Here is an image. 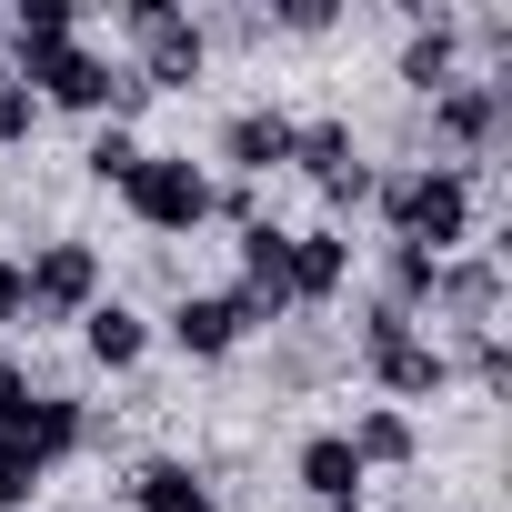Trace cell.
<instances>
[{"label": "cell", "instance_id": "cell-1", "mask_svg": "<svg viewBox=\"0 0 512 512\" xmlns=\"http://www.w3.org/2000/svg\"><path fill=\"white\" fill-rule=\"evenodd\" d=\"M372 211L402 251H432V262H452V251L472 241V171L462 161H412V171H382L372 181Z\"/></svg>", "mask_w": 512, "mask_h": 512}, {"label": "cell", "instance_id": "cell-2", "mask_svg": "<svg viewBox=\"0 0 512 512\" xmlns=\"http://www.w3.org/2000/svg\"><path fill=\"white\" fill-rule=\"evenodd\" d=\"M11 81H31V101L41 111H111V121H131L151 91H141V71L131 61H101V51H41V61H21Z\"/></svg>", "mask_w": 512, "mask_h": 512}, {"label": "cell", "instance_id": "cell-3", "mask_svg": "<svg viewBox=\"0 0 512 512\" xmlns=\"http://www.w3.org/2000/svg\"><path fill=\"white\" fill-rule=\"evenodd\" d=\"M121 31H131V71H141V91H191L201 81V61H211V41H201V21L181 11V0H121Z\"/></svg>", "mask_w": 512, "mask_h": 512}, {"label": "cell", "instance_id": "cell-4", "mask_svg": "<svg viewBox=\"0 0 512 512\" xmlns=\"http://www.w3.org/2000/svg\"><path fill=\"white\" fill-rule=\"evenodd\" d=\"M121 201H131V221H141V231L181 241V231H201V221H211V171H201L191 151H141V171L121 181Z\"/></svg>", "mask_w": 512, "mask_h": 512}, {"label": "cell", "instance_id": "cell-5", "mask_svg": "<svg viewBox=\"0 0 512 512\" xmlns=\"http://www.w3.org/2000/svg\"><path fill=\"white\" fill-rule=\"evenodd\" d=\"M292 171L322 191V211H332V231L372 201V171H362V151H352V121H302L292 131Z\"/></svg>", "mask_w": 512, "mask_h": 512}, {"label": "cell", "instance_id": "cell-6", "mask_svg": "<svg viewBox=\"0 0 512 512\" xmlns=\"http://www.w3.org/2000/svg\"><path fill=\"white\" fill-rule=\"evenodd\" d=\"M91 302H101V251H91V241H41L31 272H21V312H41V322H81Z\"/></svg>", "mask_w": 512, "mask_h": 512}, {"label": "cell", "instance_id": "cell-7", "mask_svg": "<svg viewBox=\"0 0 512 512\" xmlns=\"http://www.w3.org/2000/svg\"><path fill=\"white\" fill-rule=\"evenodd\" d=\"M231 251H241V282H231V292H241L251 332H262V322H292V231H282V221H251Z\"/></svg>", "mask_w": 512, "mask_h": 512}, {"label": "cell", "instance_id": "cell-8", "mask_svg": "<svg viewBox=\"0 0 512 512\" xmlns=\"http://www.w3.org/2000/svg\"><path fill=\"white\" fill-rule=\"evenodd\" d=\"M161 332H171V352H181V362H221V352H241V342H251V312H241V292H181Z\"/></svg>", "mask_w": 512, "mask_h": 512}, {"label": "cell", "instance_id": "cell-9", "mask_svg": "<svg viewBox=\"0 0 512 512\" xmlns=\"http://www.w3.org/2000/svg\"><path fill=\"white\" fill-rule=\"evenodd\" d=\"M292 111H272V101H251V111H231L221 121V161H231V181H272V171H292Z\"/></svg>", "mask_w": 512, "mask_h": 512}, {"label": "cell", "instance_id": "cell-10", "mask_svg": "<svg viewBox=\"0 0 512 512\" xmlns=\"http://www.w3.org/2000/svg\"><path fill=\"white\" fill-rule=\"evenodd\" d=\"M502 121H512V81H452V91H432V131L452 151H492Z\"/></svg>", "mask_w": 512, "mask_h": 512}, {"label": "cell", "instance_id": "cell-11", "mask_svg": "<svg viewBox=\"0 0 512 512\" xmlns=\"http://www.w3.org/2000/svg\"><path fill=\"white\" fill-rule=\"evenodd\" d=\"M362 362H372V382L392 392V412H402V402H432V392L452 382V352H442L432 332H392V342H372Z\"/></svg>", "mask_w": 512, "mask_h": 512}, {"label": "cell", "instance_id": "cell-12", "mask_svg": "<svg viewBox=\"0 0 512 512\" xmlns=\"http://www.w3.org/2000/svg\"><path fill=\"white\" fill-rule=\"evenodd\" d=\"M432 312L462 322V332H492V312H502V262H492V251H472V262L452 251V262L432 272Z\"/></svg>", "mask_w": 512, "mask_h": 512}, {"label": "cell", "instance_id": "cell-13", "mask_svg": "<svg viewBox=\"0 0 512 512\" xmlns=\"http://www.w3.org/2000/svg\"><path fill=\"white\" fill-rule=\"evenodd\" d=\"M342 282H352V241L322 221V231H292V312H322V302H342Z\"/></svg>", "mask_w": 512, "mask_h": 512}, {"label": "cell", "instance_id": "cell-14", "mask_svg": "<svg viewBox=\"0 0 512 512\" xmlns=\"http://www.w3.org/2000/svg\"><path fill=\"white\" fill-rule=\"evenodd\" d=\"M452 81H462V21H452V11H422L412 41H402V91L432 101V91H452Z\"/></svg>", "mask_w": 512, "mask_h": 512}, {"label": "cell", "instance_id": "cell-15", "mask_svg": "<svg viewBox=\"0 0 512 512\" xmlns=\"http://www.w3.org/2000/svg\"><path fill=\"white\" fill-rule=\"evenodd\" d=\"M81 352H91L101 372H131V362L151 352V322H141L131 302H111V292H101V302L81 312Z\"/></svg>", "mask_w": 512, "mask_h": 512}, {"label": "cell", "instance_id": "cell-16", "mask_svg": "<svg viewBox=\"0 0 512 512\" xmlns=\"http://www.w3.org/2000/svg\"><path fill=\"white\" fill-rule=\"evenodd\" d=\"M0 31H11V71H21V61L81 41V0H21V11H0Z\"/></svg>", "mask_w": 512, "mask_h": 512}, {"label": "cell", "instance_id": "cell-17", "mask_svg": "<svg viewBox=\"0 0 512 512\" xmlns=\"http://www.w3.org/2000/svg\"><path fill=\"white\" fill-rule=\"evenodd\" d=\"M342 442H352V462H362V472H402V462L422 452V432H412V412H392V402H372V412H352V432H342Z\"/></svg>", "mask_w": 512, "mask_h": 512}, {"label": "cell", "instance_id": "cell-18", "mask_svg": "<svg viewBox=\"0 0 512 512\" xmlns=\"http://www.w3.org/2000/svg\"><path fill=\"white\" fill-rule=\"evenodd\" d=\"M131 512H221V492H211L191 462H171V452H161V462H141V472H131Z\"/></svg>", "mask_w": 512, "mask_h": 512}, {"label": "cell", "instance_id": "cell-19", "mask_svg": "<svg viewBox=\"0 0 512 512\" xmlns=\"http://www.w3.org/2000/svg\"><path fill=\"white\" fill-rule=\"evenodd\" d=\"M91 432H101V422H91V412H81L71 392H31V412H21V442H31L41 462H61V452H81Z\"/></svg>", "mask_w": 512, "mask_h": 512}, {"label": "cell", "instance_id": "cell-20", "mask_svg": "<svg viewBox=\"0 0 512 512\" xmlns=\"http://www.w3.org/2000/svg\"><path fill=\"white\" fill-rule=\"evenodd\" d=\"M292 472H302V492H312V502H362V462H352V442H342V432H312V442L292 452Z\"/></svg>", "mask_w": 512, "mask_h": 512}, {"label": "cell", "instance_id": "cell-21", "mask_svg": "<svg viewBox=\"0 0 512 512\" xmlns=\"http://www.w3.org/2000/svg\"><path fill=\"white\" fill-rule=\"evenodd\" d=\"M432 272H442L432 251H402V241H392V251H382V302L422 322V312H432Z\"/></svg>", "mask_w": 512, "mask_h": 512}, {"label": "cell", "instance_id": "cell-22", "mask_svg": "<svg viewBox=\"0 0 512 512\" xmlns=\"http://www.w3.org/2000/svg\"><path fill=\"white\" fill-rule=\"evenodd\" d=\"M51 482V462L21 442V432H0V512H31V492Z\"/></svg>", "mask_w": 512, "mask_h": 512}, {"label": "cell", "instance_id": "cell-23", "mask_svg": "<svg viewBox=\"0 0 512 512\" xmlns=\"http://www.w3.org/2000/svg\"><path fill=\"white\" fill-rule=\"evenodd\" d=\"M81 171H91V181H101V191H121V181H131V171H141V141H131V131H121V121H101V131H91V151H81Z\"/></svg>", "mask_w": 512, "mask_h": 512}, {"label": "cell", "instance_id": "cell-24", "mask_svg": "<svg viewBox=\"0 0 512 512\" xmlns=\"http://www.w3.org/2000/svg\"><path fill=\"white\" fill-rule=\"evenodd\" d=\"M41 131V101H31V81H11V71H0V151H11V141H31Z\"/></svg>", "mask_w": 512, "mask_h": 512}, {"label": "cell", "instance_id": "cell-25", "mask_svg": "<svg viewBox=\"0 0 512 512\" xmlns=\"http://www.w3.org/2000/svg\"><path fill=\"white\" fill-rule=\"evenodd\" d=\"M462 362H472V382H512V342H502V332H472Z\"/></svg>", "mask_w": 512, "mask_h": 512}, {"label": "cell", "instance_id": "cell-26", "mask_svg": "<svg viewBox=\"0 0 512 512\" xmlns=\"http://www.w3.org/2000/svg\"><path fill=\"white\" fill-rule=\"evenodd\" d=\"M21 412H31V372L0 362V432H21Z\"/></svg>", "mask_w": 512, "mask_h": 512}, {"label": "cell", "instance_id": "cell-27", "mask_svg": "<svg viewBox=\"0 0 512 512\" xmlns=\"http://www.w3.org/2000/svg\"><path fill=\"white\" fill-rule=\"evenodd\" d=\"M282 31H332V0H282Z\"/></svg>", "mask_w": 512, "mask_h": 512}, {"label": "cell", "instance_id": "cell-28", "mask_svg": "<svg viewBox=\"0 0 512 512\" xmlns=\"http://www.w3.org/2000/svg\"><path fill=\"white\" fill-rule=\"evenodd\" d=\"M0 322H21V272L0 262Z\"/></svg>", "mask_w": 512, "mask_h": 512}, {"label": "cell", "instance_id": "cell-29", "mask_svg": "<svg viewBox=\"0 0 512 512\" xmlns=\"http://www.w3.org/2000/svg\"><path fill=\"white\" fill-rule=\"evenodd\" d=\"M322 512H372V502H322Z\"/></svg>", "mask_w": 512, "mask_h": 512}, {"label": "cell", "instance_id": "cell-30", "mask_svg": "<svg viewBox=\"0 0 512 512\" xmlns=\"http://www.w3.org/2000/svg\"><path fill=\"white\" fill-rule=\"evenodd\" d=\"M0 71H11V31H0Z\"/></svg>", "mask_w": 512, "mask_h": 512}]
</instances>
